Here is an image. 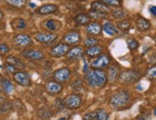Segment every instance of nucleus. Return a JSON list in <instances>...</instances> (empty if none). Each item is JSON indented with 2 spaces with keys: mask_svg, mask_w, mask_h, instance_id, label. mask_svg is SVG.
Wrapping results in <instances>:
<instances>
[{
  "mask_svg": "<svg viewBox=\"0 0 156 120\" xmlns=\"http://www.w3.org/2000/svg\"><path fill=\"white\" fill-rule=\"evenodd\" d=\"M131 103V94L127 90L119 89L115 91L109 99V105L113 110L122 111L129 107Z\"/></svg>",
  "mask_w": 156,
  "mask_h": 120,
  "instance_id": "nucleus-1",
  "label": "nucleus"
},
{
  "mask_svg": "<svg viewBox=\"0 0 156 120\" xmlns=\"http://www.w3.org/2000/svg\"><path fill=\"white\" fill-rule=\"evenodd\" d=\"M84 80L90 88L95 89L105 88L107 83L106 73L103 70H99V69L88 70L85 74Z\"/></svg>",
  "mask_w": 156,
  "mask_h": 120,
  "instance_id": "nucleus-2",
  "label": "nucleus"
},
{
  "mask_svg": "<svg viewBox=\"0 0 156 120\" xmlns=\"http://www.w3.org/2000/svg\"><path fill=\"white\" fill-rule=\"evenodd\" d=\"M141 77H142V74L139 71L134 70V69H128V70H125L123 72H121L118 80L121 84L129 85H133L139 82Z\"/></svg>",
  "mask_w": 156,
  "mask_h": 120,
  "instance_id": "nucleus-3",
  "label": "nucleus"
},
{
  "mask_svg": "<svg viewBox=\"0 0 156 120\" xmlns=\"http://www.w3.org/2000/svg\"><path fill=\"white\" fill-rule=\"evenodd\" d=\"M81 102H83L81 95L79 94V93H76V92L70 93V94H68L63 99L64 107L67 109H69V110L79 109L81 105Z\"/></svg>",
  "mask_w": 156,
  "mask_h": 120,
  "instance_id": "nucleus-4",
  "label": "nucleus"
},
{
  "mask_svg": "<svg viewBox=\"0 0 156 120\" xmlns=\"http://www.w3.org/2000/svg\"><path fill=\"white\" fill-rule=\"evenodd\" d=\"M110 63H111V58L107 54H101L99 57L92 60L90 62V66L93 69L103 70L105 68H107Z\"/></svg>",
  "mask_w": 156,
  "mask_h": 120,
  "instance_id": "nucleus-5",
  "label": "nucleus"
},
{
  "mask_svg": "<svg viewBox=\"0 0 156 120\" xmlns=\"http://www.w3.org/2000/svg\"><path fill=\"white\" fill-rule=\"evenodd\" d=\"M21 55L33 62H40L45 59V55L41 50L33 48H26L21 52Z\"/></svg>",
  "mask_w": 156,
  "mask_h": 120,
  "instance_id": "nucleus-6",
  "label": "nucleus"
},
{
  "mask_svg": "<svg viewBox=\"0 0 156 120\" xmlns=\"http://www.w3.org/2000/svg\"><path fill=\"white\" fill-rule=\"evenodd\" d=\"M12 78L15 80V82L21 86H30L32 84L31 76L28 72L23 70H18L12 74Z\"/></svg>",
  "mask_w": 156,
  "mask_h": 120,
  "instance_id": "nucleus-7",
  "label": "nucleus"
},
{
  "mask_svg": "<svg viewBox=\"0 0 156 120\" xmlns=\"http://www.w3.org/2000/svg\"><path fill=\"white\" fill-rule=\"evenodd\" d=\"M71 77V70L68 67H62L57 69L53 74L54 81H56L58 84H64L69 81Z\"/></svg>",
  "mask_w": 156,
  "mask_h": 120,
  "instance_id": "nucleus-8",
  "label": "nucleus"
},
{
  "mask_svg": "<svg viewBox=\"0 0 156 120\" xmlns=\"http://www.w3.org/2000/svg\"><path fill=\"white\" fill-rule=\"evenodd\" d=\"M35 39L39 43L42 44H49L54 42L57 39L58 36L54 33L50 32H40V33H36L35 36H34Z\"/></svg>",
  "mask_w": 156,
  "mask_h": 120,
  "instance_id": "nucleus-9",
  "label": "nucleus"
},
{
  "mask_svg": "<svg viewBox=\"0 0 156 120\" xmlns=\"http://www.w3.org/2000/svg\"><path fill=\"white\" fill-rule=\"evenodd\" d=\"M69 49H70L69 45H67L64 42H59L51 48L50 55L53 58H62L67 54V52L69 51Z\"/></svg>",
  "mask_w": 156,
  "mask_h": 120,
  "instance_id": "nucleus-10",
  "label": "nucleus"
},
{
  "mask_svg": "<svg viewBox=\"0 0 156 120\" xmlns=\"http://www.w3.org/2000/svg\"><path fill=\"white\" fill-rule=\"evenodd\" d=\"M12 42L16 45L19 46V47H29L33 44V39L32 38L27 35V34H17L13 37Z\"/></svg>",
  "mask_w": 156,
  "mask_h": 120,
  "instance_id": "nucleus-11",
  "label": "nucleus"
},
{
  "mask_svg": "<svg viewBox=\"0 0 156 120\" xmlns=\"http://www.w3.org/2000/svg\"><path fill=\"white\" fill-rule=\"evenodd\" d=\"M85 51L83 47H81V46H74V47L69 49L65 57L68 61H77V60L83 59Z\"/></svg>",
  "mask_w": 156,
  "mask_h": 120,
  "instance_id": "nucleus-12",
  "label": "nucleus"
},
{
  "mask_svg": "<svg viewBox=\"0 0 156 120\" xmlns=\"http://www.w3.org/2000/svg\"><path fill=\"white\" fill-rule=\"evenodd\" d=\"M80 34L79 31L76 30H71L68 31L66 34L63 36V42L67 45H77L80 42Z\"/></svg>",
  "mask_w": 156,
  "mask_h": 120,
  "instance_id": "nucleus-13",
  "label": "nucleus"
},
{
  "mask_svg": "<svg viewBox=\"0 0 156 120\" xmlns=\"http://www.w3.org/2000/svg\"><path fill=\"white\" fill-rule=\"evenodd\" d=\"M121 74V68L118 64H109L107 67V72H106V77L107 81L110 83H114L119 79V76Z\"/></svg>",
  "mask_w": 156,
  "mask_h": 120,
  "instance_id": "nucleus-14",
  "label": "nucleus"
},
{
  "mask_svg": "<svg viewBox=\"0 0 156 120\" xmlns=\"http://www.w3.org/2000/svg\"><path fill=\"white\" fill-rule=\"evenodd\" d=\"M42 26L46 31L53 33V32L58 31L60 28L62 27V24L59 20H58V19L49 18V19H46L44 22H42Z\"/></svg>",
  "mask_w": 156,
  "mask_h": 120,
  "instance_id": "nucleus-15",
  "label": "nucleus"
},
{
  "mask_svg": "<svg viewBox=\"0 0 156 120\" xmlns=\"http://www.w3.org/2000/svg\"><path fill=\"white\" fill-rule=\"evenodd\" d=\"M45 90L50 95H57L62 91V85L56 81H49L45 84Z\"/></svg>",
  "mask_w": 156,
  "mask_h": 120,
  "instance_id": "nucleus-16",
  "label": "nucleus"
},
{
  "mask_svg": "<svg viewBox=\"0 0 156 120\" xmlns=\"http://www.w3.org/2000/svg\"><path fill=\"white\" fill-rule=\"evenodd\" d=\"M58 11V7L56 4H44L37 10V13L41 16H48L56 14Z\"/></svg>",
  "mask_w": 156,
  "mask_h": 120,
  "instance_id": "nucleus-17",
  "label": "nucleus"
},
{
  "mask_svg": "<svg viewBox=\"0 0 156 120\" xmlns=\"http://www.w3.org/2000/svg\"><path fill=\"white\" fill-rule=\"evenodd\" d=\"M101 30H103L101 25L99 22H96V21L88 23L86 25V27H85V32L90 36H98V35H100L101 33Z\"/></svg>",
  "mask_w": 156,
  "mask_h": 120,
  "instance_id": "nucleus-18",
  "label": "nucleus"
},
{
  "mask_svg": "<svg viewBox=\"0 0 156 120\" xmlns=\"http://www.w3.org/2000/svg\"><path fill=\"white\" fill-rule=\"evenodd\" d=\"M6 64L12 65L13 67L17 70H23L25 69V64L20 61V60L15 56H8L6 58Z\"/></svg>",
  "mask_w": 156,
  "mask_h": 120,
  "instance_id": "nucleus-19",
  "label": "nucleus"
},
{
  "mask_svg": "<svg viewBox=\"0 0 156 120\" xmlns=\"http://www.w3.org/2000/svg\"><path fill=\"white\" fill-rule=\"evenodd\" d=\"M91 10L98 12L100 14H105L106 15L108 12H109V8L108 6H106L105 3H103L101 1H94L91 4Z\"/></svg>",
  "mask_w": 156,
  "mask_h": 120,
  "instance_id": "nucleus-20",
  "label": "nucleus"
},
{
  "mask_svg": "<svg viewBox=\"0 0 156 120\" xmlns=\"http://www.w3.org/2000/svg\"><path fill=\"white\" fill-rule=\"evenodd\" d=\"M103 51H104V48L101 47V46L96 45V46H93V47L87 48V50L85 51V55L88 58L94 59V58H97L100 55L103 54Z\"/></svg>",
  "mask_w": 156,
  "mask_h": 120,
  "instance_id": "nucleus-21",
  "label": "nucleus"
},
{
  "mask_svg": "<svg viewBox=\"0 0 156 120\" xmlns=\"http://www.w3.org/2000/svg\"><path fill=\"white\" fill-rule=\"evenodd\" d=\"M0 85H1V89L7 94H11V93L15 90V86L7 78H1L0 79Z\"/></svg>",
  "mask_w": 156,
  "mask_h": 120,
  "instance_id": "nucleus-22",
  "label": "nucleus"
},
{
  "mask_svg": "<svg viewBox=\"0 0 156 120\" xmlns=\"http://www.w3.org/2000/svg\"><path fill=\"white\" fill-rule=\"evenodd\" d=\"M11 26L13 30H24L27 28V22L24 18L17 17L11 21Z\"/></svg>",
  "mask_w": 156,
  "mask_h": 120,
  "instance_id": "nucleus-23",
  "label": "nucleus"
},
{
  "mask_svg": "<svg viewBox=\"0 0 156 120\" xmlns=\"http://www.w3.org/2000/svg\"><path fill=\"white\" fill-rule=\"evenodd\" d=\"M74 20H75L77 25L83 26V25H87L88 23H90L91 17L89 16V15H87V14H79L75 16Z\"/></svg>",
  "mask_w": 156,
  "mask_h": 120,
  "instance_id": "nucleus-24",
  "label": "nucleus"
},
{
  "mask_svg": "<svg viewBox=\"0 0 156 120\" xmlns=\"http://www.w3.org/2000/svg\"><path fill=\"white\" fill-rule=\"evenodd\" d=\"M151 22L145 17H139L136 20V27L140 31H147L151 28Z\"/></svg>",
  "mask_w": 156,
  "mask_h": 120,
  "instance_id": "nucleus-25",
  "label": "nucleus"
},
{
  "mask_svg": "<svg viewBox=\"0 0 156 120\" xmlns=\"http://www.w3.org/2000/svg\"><path fill=\"white\" fill-rule=\"evenodd\" d=\"M103 30L105 31V34L109 35V36H115L118 34V29L115 27V25L109 21H107L104 24L103 26Z\"/></svg>",
  "mask_w": 156,
  "mask_h": 120,
  "instance_id": "nucleus-26",
  "label": "nucleus"
},
{
  "mask_svg": "<svg viewBox=\"0 0 156 120\" xmlns=\"http://www.w3.org/2000/svg\"><path fill=\"white\" fill-rule=\"evenodd\" d=\"M4 1L15 9H23L27 4V0H4Z\"/></svg>",
  "mask_w": 156,
  "mask_h": 120,
  "instance_id": "nucleus-27",
  "label": "nucleus"
},
{
  "mask_svg": "<svg viewBox=\"0 0 156 120\" xmlns=\"http://www.w3.org/2000/svg\"><path fill=\"white\" fill-rule=\"evenodd\" d=\"M37 115L41 120H49L52 117V112L48 108H42L38 111Z\"/></svg>",
  "mask_w": 156,
  "mask_h": 120,
  "instance_id": "nucleus-28",
  "label": "nucleus"
},
{
  "mask_svg": "<svg viewBox=\"0 0 156 120\" xmlns=\"http://www.w3.org/2000/svg\"><path fill=\"white\" fill-rule=\"evenodd\" d=\"M83 45L87 48L93 47V46L99 45V39L95 37H87L83 41Z\"/></svg>",
  "mask_w": 156,
  "mask_h": 120,
  "instance_id": "nucleus-29",
  "label": "nucleus"
},
{
  "mask_svg": "<svg viewBox=\"0 0 156 120\" xmlns=\"http://www.w3.org/2000/svg\"><path fill=\"white\" fill-rule=\"evenodd\" d=\"M117 27L122 31H127L131 27V23L128 20H120L117 22Z\"/></svg>",
  "mask_w": 156,
  "mask_h": 120,
  "instance_id": "nucleus-30",
  "label": "nucleus"
},
{
  "mask_svg": "<svg viewBox=\"0 0 156 120\" xmlns=\"http://www.w3.org/2000/svg\"><path fill=\"white\" fill-rule=\"evenodd\" d=\"M103 3H105L106 6H111L115 8H120L122 5V0H100Z\"/></svg>",
  "mask_w": 156,
  "mask_h": 120,
  "instance_id": "nucleus-31",
  "label": "nucleus"
},
{
  "mask_svg": "<svg viewBox=\"0 0 156 120\" xmlns=\"http://www.w3.org/2000/svg\"><path fill=\"white\" fill-rule=\"evenodd\" d=\"M96 112H97L96 120H108L109 115H108V113L104 109H98Z\"/></svg>",
  "mask_w": 156,
  "mask_h": 120,
  "instance_id": "nucleus-32",
  "label": "nucleus"
},
{
  "mask_svg": "<svg viewBox=\"0 0 156 120\" xmlns=\"http://www.w3.org/2000/svg\"><path fill=\"white\" fill-rule=\"evenodd\" d=\"M112 16L115 18H124L126 16V14L125 13V11H123L122 9H115L112 11Z\"/></svg>",
  "mask_w": 156,
  "mask_h": 120,
  "instance_id": "nucleus-33",
  "label": "nucleus"
},
{
  "mask_svg": "<svg viewBox=\"0 0 156 120\" xmlns=\"http://www.w3.org/2000/svg\"><path fill=\"white\" fill-rule=\"evenodd\" d=\"M147 76L148 79H151V80L156 79V64L148 68V70L147 72Z\"/></svg>",
  "mask_w": 156,
  "mask_h": 120,
  "instance_id": "nucleus-34",
  "label": "nucleus"
},
{
  "mask_svg": "<svg viewBox=\"0 0 156 120\" xmlns=\"http://www.w3.org/2000/svg\"><path fill=\"white\" fill-rule=\"evenodd\" d=\"M127 46L130 50H135L138 48L139 42L136 41V39L132 38V39H129V41H127Z\"/></svg>",
  "mask_w": 156,
  "mask_h": 120,
  "instance_id": "nucleus-35",
  "label": "nucleus"
},
{
  "mask_svg": "<svg viewBox=\"0 0 156 120\" xmlns=\"http://www.w3.org/2000/svg\"><path fill=\"white\" fill-rule=\"evenodd\" d=\"M10 52V47L6 43H0V55L5 56Z\"/></svg>",
  "mask_w": 156,
  "mask_h": 120,
  "instance_id": "nucleus-36",
  "label": "nucleus"
},
{
  "mask_svg": "<svg viewBox=\"0 0 156 120\" xmlns=\"http://www.w3.org/2000/svg\"><path fill=\"white\" fill-rule=\"evenodd\" d=\"M97 117V112L96 111H91V112H87L83 115V120H96Z\"/></svg>",
  "mask_w": 156,
  "mask_h": 120,
  "instance_id": "nucleus-37",
  "label": "nucleus"
},
{
  "mask_svg": "<svg viewBox=\"0 0 156 120\" xmlns=\"http://www.w3.org/2000/svg\"><path fill=\"white\" fill-rule=\"evenodd\" d=\"M11 108H12V105L9 102H5V103H3L1 106H0V110H1L2 111H4V112L10 111Z\"/></svg>",
  "mask_w": 156,
  "mask_h": 120,
  "instance_id": "nucleus-38",
  "label": "nucleus"
},
{
  "mask_svg": "<svg viewBox=\"0 0 156 120\" xmlns=\"http://www.w3.org/2000/svg\"><path fill=\"white\" fill-rule=\"evenodd\" d=\"M151 115L148 112H144V113H141L140 115H138L136 117V120H148L150 119Z\"/></svg>",
  "mask_w": 156,
  "mask_h": 120,
  "instance_id": "nucleus-39",
  "label": "nucleus"
},
{
  "mask_svg": "<svg viewBox=\"0 0 156 120\" xmlns=\"http://www.w3.org/2000/svg\"><path fill=\"white\" fill-rule=\"evenodd\" d=\"M5 69H6V71H7V72L12 73V74H13V73H15V72L18 71L16 68L13 67L12 65H11V64H5Z\"/></svg>",
  "mask_w": 156,
  "mask_h": 120,
  "instance_id": "nucleus-40",
  "label": "nucleus"
},
{
  "mask_svg": "<svg viewBox=\"0 0 156 120\" xmlns=\"http://www.w3.org/2000/svg\"><path fill=\"white\" fill-rule=\"evenodd\" d=\"M148 11H150L151 14L153 16H156V6H151L150 8H148Z\"/></svg>",
  "mask_w": 156,
  "mask_h": 120,
  "instance_id": "nucleus-41",
  "label": "nucleus"
},
{
  "mask_svg": "<svg viewBox=\"0 0 156 120\" xmlns=\"http://www.w3.org/2000/svg\"><path fill=\"white\" fill-rule=\"evenodd\" d=\"M3 17H4V14H3V12L0 10V20H1V19H3Z\"/></svg>",
  "mask_w": 156,
  "mask_h": 120,
  "instance_id": "nucleus-42",
  "label": "nucleus"
},
{
  "mask_svg": "<svg viewBox=\"0 0 156 120\" xmlns=\"http://www.w3.org/2000/svg\"><path fill=\"white\" fill-rule=\"evenodd\" d=\"M30 7H31V8H35V7H36V5L34 4V3H30Z\"/></svg>",
  "mask_w": 156,
  "mask_h": 120,
  "instance_id": "nucleus-43",
  "label": "nucleus"
},
{
  "mask_svg": "<svg viewBox=\"0 0 156 120\" xmlns=\"http://www.w3.org/2000/svg\"><path fill=\"white\" fill-rule=\"evenodd\" d=\"M58 120H67V119H66L65 117H60V118H58Z\"/></svg>",
  "mask_w": 156,
  "mask_h": 120,
  "instance_id": "nucleus-44",
  "label": "nucleus"
},
{
  "mask_svg": "<svg viewBox=\"0 0 156 120\" xmlns=\"http://www.w3.org/2000/svg\"><path fill=\"white\" fill-rule=\"evenodd\" d=\"M1 29H3V24L0 22V30H1Z\"/></svg>",
  "mask_w": 156,
  "mask_h": 120,
  "instance_id": "nucleus-45",
  "label": "nucleus"
},
{
  "mask_svg": "<svg viewBox=\"0 0 156 120\" xmlns=\"http://www.w3.org/2000/svg\"><path fill=\"white\" fill-rule=\"evenodd\" d=\"M153 113H154V115H156V107H155L154 110H153Z\"/></svg>",
  "mask_w": 156,
  "mask_h": 120,
  "instance_id": "nucleus-46",
  "label": "nucleus"
}]
</instances>
